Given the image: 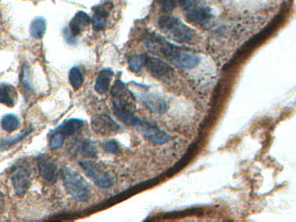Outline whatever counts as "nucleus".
<instances>
[{
    "label": "nucleus",
    "mask_w": 296,
    "mask_h": 222,
    "mask_svg": "<svg viewBox=\"0 0 296 222\" xmlns=\"http://www.w3.org/2000/svg\"><path fill=\"white\" fill-rule=\"evenodd\" d=\"M113 4L110 0H107L98 4L94 8L93 17L91 22L93 24L95 31H102L105 28L108 22V17L110 16V11L112 10Z\"/></svg>",
    "instance_id": "obj_13"
},
{
    "label": "nucleus",
    "mask_w": 296,
    "mask_h": 222,
    "mask_svg": "<svg viewBox=\"0 0 296 222\" xmlns=\"http://www.w3.org/2000/svg\"><path fill=\"white\" fill-rule=\"evenodd\" d=\"M85 125V121L82 119L78 118H70L63 121L60 125L56 129H58L65 137H71L78 131L81 130L82 128Z\"/></svg>",
    "instance_id": "obj_17"
},
{
    "label": "nucleus",
    "mask_w": 296,
    "mask_h": 222,
    "mask_svg": "<svg viewBox=\"0 0 296 222\" xmlns=\"http://www.w3.org/2000/svg\"><path fill=\"white\" fill-rule=\"evenodd\" d=\"M65 137L58 130L55 129L50 135L49 148L52 150H56L60 149L64 145Z\"/></svg>",
    "instance_id": "obj_24"
},
{
    "label": "nucleus",
    "mask_w": 296,
    "mask_h": 222,
    "mask_svg": "<svg viewBox=\"0 0 296 222\" xmlns=\"http://www.w3.org/2000/svg\"><path fill=\"white\" fill-rule=\"evenodd\" d=\"M46 20L43 17H37L33 19L30 26L31 36L35 39H41L46 32Z\"/></svg>",
    "instance_id": "obj_19"
},
{
    "label": "nucleus",
    "mask_w": 296,
    "mask_h": 222,
    "mask_svg": "<svg viewBox=\"0 0 296 222\" xmlns=\"http://www.w3.org/2000/svg\"><path fill=\"white\" fill-rule=\"evenodd\" d=\"M136 129L142 137L156 145H162L171 140V136L158 126L141 117L138 118L134 125Z\"/></svg>",
    "instance_id": "obj_7"
},
{
    "label": "nucleus",
    "mask_w": 296,
    "mask_h": 222,
    "mask_svg": "<svg viewBox=\"0 0 296 222\" xmlns=\"http://www.w3.org/2000/svg\"><path fill=\"white\" fill-rule=\"evenodd\" d=\"M147 58H148L147 54H138L131 56L128 61L130 71L134 73L141 71L142 68L146 66Z\"/></svg>",
    "instance_id": "obj_20"
},
{
    "label": "nucleus",
    "mask_w": 296,
    "mask_h": 222,
    "mask_svg": "<svg viewBox=\"0 0 296 222\" xmlns=\"http://www.w3.org/2000/svg\"><path fill=\"white\" fill-rule=\"evenodd\" d=\"M158 27L165 36L171 40L180 44L191 43L195 37V33L188 25L175 17L162 15L158 19Z\"/></svg>",
    "instance_id": "obj_3"
},
{
    "label": "nucleus",
    "mask_w": 296,
    "mask_h": 222,
    "mask_svg": "<svg viewBox=\"0 0 296 222\" xmlns=\"http://www.w3.org/2000/svg\"><path fill=\"white\" fill-rule=\"evenodd\" d=\"M64 36L65 37V39L66 41L69 43V44H72L73 42H76V37L70 33V32L69 28L65 29V31H64Z\"/></svg>",
    "instance_id": "obj_27"
},
{
    "label": "nucleus",
    "mask_w": 296,
    "mask_h": 222,
    "mask_svg": "<svg viewBox=\"0 0 296 222\" xmlns=\"http://www.w3.org/2000/svg\"><path fill=\"white\" fill-rule=\"evenodd\" d=\"M140 100L142 104L150 110V112L156 114L166 113L169 105L166 100L157 94L151 92H143L140 94Z\"/></svg>",
    "instance_id": "obj_11"
},
{
    "label": "nucleus",
    "mask_w": 296,
    "mask_h": 222,
    "mask_svg": "<svg viewBox=\"0 0 296 222\" xmlns=\"http://www.w3.org/2000/svg\"><path fill=\"white\" fill-rule=\"evenodd\" d=\"M33 128H29L24 130L22 133L17 135L15 137L10 138V139H3L1 141V150H8L13 146L16 145L18 142L23 141L25 137L31 134L33 131Z\"/></svg>",
    "instance_id": "obj_23"
},
{
    "label": "nucleus",
    "mask_w": 296,
    "mask_h": 222,
    "mask_svg": "<svg viewBox=\"0 0 296 222\" xmlns=\"http://www.w3.org/2000/svg\"><path fill=\"white\" fill-rule=\"evenodd\" d=\"M0 91H1L0 102L2 104L10 108L15 106L17 98V92L16 88L13 85L2 83L0 86Z\"/></svg>",
    "instance_id": "obj_16"
},
{
    "label": "nucleus",
    "mask_w": 296,
    "mask_h": 222,
    "mask_svg": "<svg viewBox=\"0 0 296 222\" xmlns=\"http://www.w3.org/2000/svg\"><path fill=\"white\" fill-rule=\"evenodd\" d=\"M38 173L48 182H56L59 174L57 162L47 155H41L37 159Z\"/></svg>",
    "instance_id": "obj_12"
},
{
    "label": "nucleus",
    "mask_w": 296,
    "mask_h": 222,
    "mask_svg": "<svg viewBox=\"0 0 296 222\" xmlns=\"http://www.w3.org/2000/svg\"><path fill=\"white\" fill-rule=\"evenodd\" d=\"M114 76L113 69L110 68H104L98 73V77L95 82L94 89L97 93L100 95L107 93L110 89V82Z\"/></svg>",
    "instance_id": "obj_15"
},
{
    "label": "nucleus",
    "mask_w": 296,
    "mask_h": 222,
    "mask_svg": "<svg viewBox=\"0 0 296 222\" xmlns=\"http://www.w3.org/2000/svg\"><path fill=\"white\" fill-rule=\"evenodd\" d=\"M143 43L151 52L162 56L179 69H193L198 65L201 60V57L197 54L187 48L171 44L156 33H146Z\"/></svg>",
    "instance_id": "obj_1"
},
{
    "label": "nucleus",
    "mask_w": 296,
    "mask_h": 222,
    "mask_svg": "<svg viewBox=\"0 0 296 222\" xmlns=\"http://www.w3.org/2000/svg\"><path fill=\"white\" fill-rule=\"evenodd\" d=\"M77 150L83 156L89 159H96L98 156V147L92 140L84 139L77 143Z\"/></svg>",
    "instance_id": "obj_18"
},
{
    "label": "nucleus",
    "mask_w": 296,
    "mask_h": 222,
    "mask_svg": "<svg viewBox=\"0 0 296 222\" xmlns=\"http://www.w3.org/2000/svg\"><path fill=\"white\" fill-rule=\"evenodd\" d=\"M63 184L68 194L79 202H87L91 196L89 183L77 171L65 166L61 170Z\"/></svg>",
    "instance_id": "obj_4"
},
{
    "label": "nucleus",
    "mask_w": 296,
    "mask_h": 222,
    "mask_svg": "<svg viewBox=\"0 0 296 222\" xmlns=\"http://www.w3.org/2000/svg\"><path fill=\"white\" fill-rule=\"evenodd\" d=\"M103 148H104V151L110 154H116L120 151V144H119V142H118L117 140H115V139H110V140L106 141L104 143Z\"/></svg>",
    "instance_id": "obj_25"
},
{
    "label": "nucleus",
    "mask_w": 296,
    "mask_h": 222,
    "mask_svg": "<svg viewBox=\"0 0 296 222\" xmlns=\"http://www.w3.org/2000/svg\"><path fill=\"white\" fill-rule=\"evenodd\" d=\"M179 4L184 11V16L189 23L201 27L209 28L213 23L211 9L199 0H180Z\"/></svg>",
    "instance_id": "obj_5"
},
{
    "label": "nucleus",
    "mask_w": 296,
    "mask_h": 222,
    "mask_svg": "<svg viewBox=\"0 0 296 222\" xmlns=\"http://www.w3.org/2000/svg\"><path fill=\"white\" fill-rule=\"evenodd\" d=\"M91 129L102 136H111L121 130V126L107 114H97L91 118Z\"/></svg>",
    "instance_id": "obj_10"
},
{
    "label": "nucleus",
    "mask_w": 296,
    "mask_h": 222,
    "mask_svg": "<svg viewBox=\"0 0 296 222\" xmlns=\"http://www.w3.org/2000/svg\"><path fill=\"white\" fill-rule=\"evenodd\" d=\"M114 113L124 124L134 127L138 120L136 111V97L123 82L118 79L111 88Z\"/></svg>",
    "instance_id": "obj_2"
},
{
    "label": "nucleus",
    "mask_w": 296,
    "mask_h": 222,
    "mask_svg": "<svg viewBox=\"0 0 296 222\" xmlns=\"http://www.w3.org/2000/svg\"><path fill=\"white\" fill-rule=\"evenodd\" d=\"M179 2L180 0H159L160 7L164 12H172L179 4Z\"/></svg>",
    "instance_id": "obj_26"
},
{
    "label": "nucleus",
    "mask_w": 296,
    "mask_h": 222,
    "mask_svg": "<svg viewBox=\"0 0 296 222\" xmlns=\"http://www.w3.org/2000/svg\"><path fill=\"white\" fill-rule=\"evenodd\" d=\"M91 18L85 12H77L70 22L69 30L75 37L79 36L82 32L89 26Z\"/></svg>",
    "instance_id": "obj_14"
},
{
    "label": "nucleus",
    "mask_w": 296,
    "mask_h": 222,
    "mask_svg": "<svg viewBox=\"0 0 296 222\" xmlns=\"http://www.w3.org/2000/svg\"><path fill=\"white\" fill-rule=\"evenodd\" d=\"M79 165L84 173L101 188H109L113 185V175L98 163L93 161H81Z\"/></svg>",
    "instance_id": "obj_6"
},
{
    "label": "nucleus",
    "mask_w": 296,
    "mask_h": 222,
    "mask_svg": "<svg viewBox=\"0 0 296 222\" xmlns=\"http://www.w3.org/2000/svg\"><path fill=\"white\" fill-rule=\"evenodd\" d=\"M145 67L152 77L161 81L169 82L174 78V69L158 57L148 56Z\"/></svg>",
    "instance_id": "obj_9"
},
{
    "label": "nucleus",
    "mask_w": 296,
    "mask_h": 222,
    "mask_svg": "<svg viewBox=\"0 0 296 222\" xmlns=\"http://www.w3.org/2000/svg\"><path fill=\"white\" fill-rule=\"evenodd\" d=\"M13 188L17 195H24L32 184V170L26 163L20 162L13 167L11 173Z\"/></svg>",
    "instance_id": "obj_8"
},
{
    "label": "nucleus",
    "mask_w": 296,
    "mask_h": 222,
    "mask_svg": "<svg viewBox=\"0 0 296 222\" xmlns=\"http://www.w3.org/2000/svg\"><path fill=\"white\" fill-rule=\"evenodd\" d=\"M19 119L14 114H5L1 119V126L7 132H13L18 129Z\"/></svg>",
    "instance_id": "obj_21"
},
{
    "label": "nucleus",
    "mask_w": 296,
    "mask_h": 222,
    "mask_svg": "<svg viewBox=\"0 0 296 222\" xmlns=\"http://www.w3.org/2000/svg\"><path fill=\"white\" fill-rule=\"evenodd\" d=\"M84 76L82 73L81 69L78 67L74 66L69 71L70 85L75 90H78L84 84Z\"/></svg>",
    "instance_id": "obj_22"
}]
</instances>
